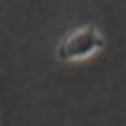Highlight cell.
<instances>
[{
	"label": "cell",
	"instance_id": "obj_1",
	"mask_svg": "<svg viewBox=\"0 0 126 126\" xmlns=\"http://www.w3.org/2000/svg\"><path fill=\"white\" fill-rule=\"evenodd\" d=\"M104 44H106V40L97 31V27L84 24V27L69 31L58 42L55 55L60 62H80V60H86V58H93L95 53H100L104 49Z\"/></svg>",
	"mask_w": 126,
	"mask_h": 126
}]
</instances>
